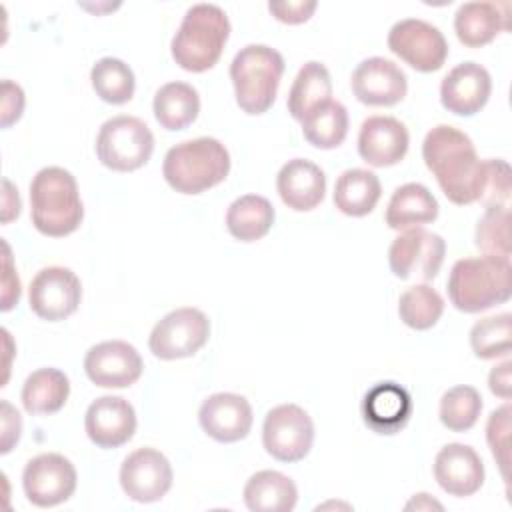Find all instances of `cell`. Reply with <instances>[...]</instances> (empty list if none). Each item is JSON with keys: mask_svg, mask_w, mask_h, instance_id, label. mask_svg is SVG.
<instances>
[{"mask_svg": "<svg viewBox=\"0 0 512 512\" xmlns=\"http://www.w3.org/2000/svg\"><path fill=\"white\" fill-rule=\"evenodd\" d=\"M352 94L366 106H394L408 90V78L404 70L382 56L362 60L350 78Z\"/></svg>", "mask_w": 512, "mask_h": 512, "instance_id": "cell-16", "label": "cell"}, {"mask_svg": "<svg viewBox=\"0 0 512 512\" xmlns=\"http://www.w3.org/2000/svg\"><path fill=\"white\" fill-rule=\"evenodd\" d=\"M140 352L124 340H104L88 348L84 372L100 388H128L142 376Z\"/></svg>", "mask_w": 512, "mask_h": 512, "instance_id": "cell-15", "label": "cell"}, {"mask_svg": "<svg viewBox=\"0 0 512 512\" xmlns=\"http://www.w3.org/2000/svg\"><path fill=\"white\" fill-rule=\"evenodd\" d=\"M20 434H22V418H20L18 410H14L10 402L2 400V446H0V452L8 454L12 450V446L20 440Z\"/></svg>", "mask_w": 512, "mask_h": 512, "instance_id": "cell-42", "label": "cell"}, {"mask_svg": "<svg viewBox=\"0 0 512 512\" xmlns=\"http://www.w3.org/2000/svg\"><path fill=\"white\" fill-rule=\"evenodd\" d=\"M332 96L330 72L322 62H306L288 92V112L294 120H302L310 110L328 102Z\"/></svg>", "mask_w": 512, "mask_h": 512, "instance_id": "cell-31", "label": "cell"}, {"mask_svg": "<svg viewBox=\"0 0 512 512\" xmlns=\"http://www.w3.org/2000/svg\"><path fill=\"white\" fill-rule=\"evenodd\" d=\"M474 244L486 256L510 258V210L508 206L486 208L474 230Z\"/></svg>", "mask_w": 512, "mask_h": 512, "instance_id": "cell-37", "label": "cell"}, {"mask_svg": "<svg viewBox=\"0 0 512 512\" xmlns=\"http://www.w3.org/2000/svg\"><path fill=\"white\" fill-rule=\"evenodd\" d=\"M274 218L276 212L268 198L244 194L228 206L226 228L240 242H256L270 232Z\"/></svg>", "mask_w": 512, "mask_h": 512, "instance_id": "cell-30", "label": "cell"}, {"mask_svg": "<svg viewBox=\"0 0 512 512\" xmlns=\"http://www.w3.org/2000/svg\"><path fill=\"white\" fill-rule=\"evenodd\" d=\"M210 338L208 316L192 306H182L162 316L148 338L150 352L160 360L194 356Z\"/></svg>", "mask_w": 512, "mask_h": 512, "instance_id": "cell-8", "label": "cell"}, {"mask_svg": "<svg viewBox=\"0 0 512 512\" xmlns=\"http://www.w3.org/2000/svg\"><path fill=\"white\" fill-rule=\"evenodd\" d=\"M438 200L420 182H408L398 186L386 206V224L392 230H408L436 220Z\"/></svg>", "mask_w": 512, "mask_h": 512, "instance_id": "cell-25", "label": "cell"}, {"mask_svg": "<svg viewBox=\"0 0 512 512\" xmlns=\"http://www.w3.org/2000/svg\"><path fill=\"white\" fill-rule=\"evenodd\" d=\"M512 362L506 360L498 366H494L488 374V388L494 396L502 398V400H508L510 398V386H512Z\"/></svg>", "mask_w": 512, "mask_h": 512, "instance_id": "cell-44", "label": "cell"}, {"mask_svg": "<svg viewBox=\"0 0 512 512\" xmlns=\"http://www.w3.org/2000/svg\"><path fill=\"white\" fill-rule=\"evenodd\" d=\"M410 508H416V510H432V508H438L442 510V504L436 502L434 498H430V494H414V498L406 504V510Z\"/></svg>", "mask_w": 512, "mask_h": 512, "instance_id": "cell-46", "label": "cell"}, {"mask_svg": "<svg viewBox=\"0 0 512 512\" xmlns=\"http://www.w3.org/2000/svg\"><path fill=\"white\" fill-rule=\"evenodd\" d=\"M84 204L76 178L60 168L46 166L30 182V220L34 228L50 238H62L78 230Z\"/></svg>", "mask_w": 512, "mask_h": 512, "instance_id": "cell-2", "label": "cell"}, {"mask_svg": "<svg viewBox=\"0 0 512 512\" xmlns=\"http://www.w3.org/2000/svg\"><path fill=\"white\" fill-rule=\"evenodd\" d=\"M2 184H4V210H2V222H4V224H8L10 220L18 218L22 204H20L18 190L12 186V182H10L8 178H4V180H2Z\"/></svg>", "mask_w": 512, "mask_h": 512, "instance_id": "cell-45", "label": "cell"}, {"mask_svg": "<svg viewBox=\"0 0 512 512\" xmlns=\"http://www.w3.org/2000/svg\"><path fill=\"white\" fill-rule=\"evenodd\" d=\"M510 166L500 158H486L484 160V186L478 202L486 208L494 206H508L510 200Z\"/></svg>", "mask_w": 512, "mask_h": 512, "instance_id": "cell-39", "label": "cell"}, {"mask_svg": "<svg viewBox=\"0 0 512 512\" xmlns=\"http://www.w3.org/2000/svg\"><path fill=\"white\" fill-rule=\"evenodd\" d=\"M446 256V242L440 234L422 226L398 234L388 248V264L396 278L408 280L418 276L432 280L438 276Z\"/></svg>", "mask_w": 512, "mask_h": 512, "instance_id": "cell-10", "label": "cell"}, {"mask_svg": "<svg viewBox=\"0 0 512 512\" xmlns=\"http://www.w3.org/2000/svg\"><path fill=\"white\" fill-rule=\"evenodd\" d=\"M78 484L74 464L56 452H44L26 462L22 472V488L38 508H52L66 502Z\"/></svg>", "mask_w": 512, "mask_h": 512, "instance_id": "cell-12", "label": "cell"}, {"mask_svg": "<svg viewBox=\"0 0 512 512\" xmlns=\"http://www.w3.org/2000/svg\"><path fill=\"white\" fill-rule=\"evenodd\" d=\"M408 144V130L394 116H370L358 132V154L376 168L398 164L406 156Z\"/></svg>", "mask_w": 512, "mask_h": 512, "instance_id": "cell-21", "label": "cell"}, {"mask_svg": "<svg viewBox=\"0 0 512 512\" xmlns=\"http://www.w3.org/2000/svg\"><path fill=\"white\" fill-rule=\"evenodd\" d=\"M154 152L152 130L136 116L108 118L96 136V156L102 166L114 172L142 168Z\"/></svg>", "mask_w": 512, "mask_h": 512, "instance_id": "cell-7", "label": "cell"}, {"mask_svg": "<svg viewBox=\"0 0 512 512\" xmlns=\"http://www.w3.org/2000/svg\"><path fill=\"white\" fill-rule=\"evenodd\" d=\"M444 312V298L428 284H414L398 298V316L412 330L436 326Z\"/></svg>", "mask_w": 512, "mask_h": 512, "instance_id": "cell-34", "label": "cell"}, {"mask_svg": "<svg viewBox=\"0 0 512 512\" xmlns=\"http://www.w3.org/2000/svg\"><path fill=\"white\" fill-rule=\"evenodd\" d=\"M242 496L252 512H290L298 502V488L278 470H260L246 480Z\"/></svg>", "mask_w": 512, "mask_h": 512, "instance_id": "cell-26", "label": "cell"}, {"mask_svg": "<svg viewBox=\"0 0 512 512\" xmlns=\"http://www.w3.org/2000/svg\"><path fill=\"white\" fill-rule=\"evenodd\" d=\"M302 134L314 148H338L348 134V112L338 100H328L310 110L302 120Z\"/></svg>", "mask_w": 512, "mask_h": 512, "instance_id": "cell-32", "label": "cell"}, {"mask_svg": "<svg viewBox=\"0 0 512 512\" xmlns=\"http://www.w3.org/2000/svg\"><path fill=\"white\" fill-rule=\"evenodd\" d=\"M276 190L288 208L308 212L324 200L326 176L318 164L306 158H292L278 170Z\"/></svg>", "mask_w": 512, "mask_h": 512, "instance_id": "cell-23", "label": "cell"}, {"mask_svg": "<svg viewBox=\"0 0 512 512\" xmlns=\"http://www.w3.org/2000/svg\"><path fill=\"white\" fill-rule=\"evenodd\" d=\"M80 300V278L64 266L42 268L28 286L30 310L48 322H58L74 314Z\"/></svg>", "mask_w": 512, "mask_h": 512, "instance_id": "cell-13", "label": "cell"}, {"mask_svg": "<svg viewBox=\"0 0 512 512\" xmlns=\"http://www.w3.org/2000/svg\"><path fill=\"white\" fill-rule=\"evenodd\" d=\"M510 258L476 256L456 260L448 274V298L456 310L466 314L484 312L504 304L512 294Z\"/></svg>", "mask_w": 512, "mask_h": 512, "instance_id": "cell-3", "label": "cell"}, {"mask_svg": "<svg viewBox=\"0 0 512 512\" xmlns=\"http://www.w3.org/2000/svg\"><path fill=\"white\" fill-rule=\"evenodd\" d=\"M198 422L212 440L232 444L248 436L254 416L252 406L244 396L234 392H216L202 402Z\"/></svg>", "mask_w": 512, "mask_h": 512, "instance_id": "cell-18", "label": "cell"}, {"mask_svg": "<svg viewBox=\"0 0 512 512\" xmlns=\"http://www.w3.org/2000/svg\"><path fill=\"white\" fill-rule=\"evenodd\" d=\"M24 90L12 82L4 80L2 82V128H10L14 122L20 120L24 112Z\"/></svg>", "mask_w": 512, "mask_h": 512, "instance_id": "cell-41", "label": "cell"}, {"mask_svg": "<svg viewBox=\"0 0 512 512\" xmlns=\"http://www.w3.org/2000/svg\"><path fill=\"white\" fill-rule=\"evenodd\" d=\"M482 412V396L474 386L460 384L448 388L438 404L440 422L452 432L470 430Z\"/></svg>", "mask_w": 512, "mask_h": 512, "instance_id": "cell-35", "label": "cell"}, {"mask_svg": "<svg viewBox=\"0 0 512 512\" xmlns=\"http://www.w3.org/2000/svg\"><path fill=\"white\" fill-rule=\"evenodd\" d=\"M412 416V398L408 390L396 382L374 384L362 400L364 424L376 434L400 432Z\"/></svg>", "mask_w": 512, "mask_h": 512, "instance_id": "cell-22", "label": "cell"}, {"mask_svg": "<svg viewBox=\"0 0 512 512\" xmlns=\"http://www.w3.org/2000/svg\"><path fill=\"white\" fill-rule=\"evenodd\" d=\"M506 6L496 2H464L454 14V32L468 48L490 44L502 30H508Z\"/></svg>", "mask_w": 512, "mask_h": 512, "instance_id": "cell-24", "label": "cell"}, {"mask_svg": "<svg viewBox=\"0 0 512 512\" xmlns=\"http://www.w3.org/2000/svg\"><path fill=\"white\" fill-rule=\"evenodd\" d=\"M70 396V380L58 368H38L26 376L20 392L28 414H54L64 408Z\"/></svg>", "mask_w": 512, "mask_h": 512, "instance_id": "cell-29", "label": "cell"}, {"mask_svg": "<svg viewBox=\"0 0 512 512\" xmlns=\"http://www.w3.org/2000/svg\"><path fill=\"white\" fill-rule=\"evenodd\" d=\"M172 480V464L156 448H138L120 466V486L134 502L150 504L162 500L172 488Z\"/></svg>", "mask_w": 512, "mask_h": 512, "instance_id": "cell-14", "label": "cell"}, {"mask_svg": "<svg viewBox=\"0 0 512 512\" xmlns=\"http://www.w3.org/2000/svg\"><path fill=\"white\" fill-rule=\"evenodd\" d=\"M422 158L444 196L458 206L478 202L484 186V160L468 134L450 126H434L422 142Z\"/></svg>", "mask_w": 512, "mask_h": 512, "instance_id": "cell-1", "label": "cell"}, {"mask_svg": "<svg viewBox=\"0 0 512 512\" xmlns=\"http://www.w3.org/2000/svg\"><path fill=\"white\" fill-rule=\"evenodd\" d=\"M136 410L122 396L96 398L84 416V430L92 444L110 450L126 444L136 432Z\"/></svg>", "mask_w": 512, "mask_h": 512, "instance_id": "cell-17", "label": "cell"}, {"mask_svg": "<svg viewBox=\"0 0 512 512\" xmlns=\"http://www.w3.org/2000/svg\"><path fill=\"white\" fill-rule=\"evenodd\" d=\"M510 404L496 408L490 412L486 422V442L490 452L502 472V478H508V464H510Z\"/></svg>", "mask_w": 512, "mask_h": 512, "instance_id": "cell-38", "label": "cell"}, {"mask_svg": "<svg viewBox=\"0 0 512 512\" xmlns=\"http://www.w3.org/2000/svg\"><path fill=\"white\" fill-rule=\"evenodd\" d=\"M228 172L230 152L212 136H200L172 146L162 162L164 180L180 194H202L224 182Z\"/></svg>", "mask_w": 512, "mask_h": 512, "instance_id": "cell-5", "label": "cell"}, {"mask_svg": "<svg viewBox=\"0 0 512 512\" xmlns=\"http://www.w3.org/2000/svg\"><path fill=\"white\" fill-rule=\"evenodd\" d=\"M492 92L490 72L478 62H460L440 84L442 106L456 116H474L480 112Z\"/></svg>", "mask_w": 512, "mask_h": 512, "instance_id": "cell-19", "label": "cell"}, {"mask_svg": "<svg viewBox=\"0 0 512 512\" xmlns=\"http://www.w3.org/2000/svg\"><path fill=\"white\" fill-rule=\"evenodd\" d=\"M230 36V20L216 4H194L186 10L170 42L174 62L186 72H206L222 56Z\"/></svg>", "mask_w": 512, "mask_h": 512, "instance_id": "cell-4", "label": "cell"}, {"mask_svg": "<svg viewBox=\"0 0 512 512\" xmlns=\"http://www.w3.org/2000/svg\"><path fill=\"white\" fill-rule=\"evenodd\" d=\"M2 310H10L14 304H18L20 298V280L18 274L12 268V258H10V248L4 242V278H2Z\"/></svg>", "mask_w": 512, "mask_h": 512, "instance_id": "cell-43", "label": "cell"}, {"mask_svg": "<svg viewBox=\"0 0 512 512\" xmlns=\"http://www.w3.org/2000/svg\"><path fill=\"white\" fill-rule=\"evenodd\" d=\"M284 74V58L266 44H248L230 64L236 104L242 112L258 116L270 110Z\"/></svg>", "mask_w": 512, "mask_h": 512, "instance_id": "cell-6", "label": "cell"}, {"mask_svg": "<svg viewBox=\"0 0 512 512\" xmlns=\"http://www.w3.org/2000/svg\"><path fill=\"white\" fill-rule=\"evenodd\" d=\"M314 442V422L298 404H280L268 410L262 424L264 450L278 462H300Z\"/></svg>", "mask_w": 512, "mask_h": 512, "instance_id": "cell-9", "label": "cell"}, {"mask_svg": "<svg viewBox=\"0 0 512 512\" xmlns=\"http://www.w3.org/2000/svg\"><path fill=\"white\" fill-rule=\"evenodd\" d=\"M156 122L170 132L188 128L200 112V96L188 82H166L152 100Z\"/></svg>", "mask_w": 512, "mask_h": 512, "instance_id": "cell-27", "label": "cell"}, {"mask_svg": "<svg viewBox=\"0 0 512 512\" xmlns=\"http://www.w3.org/2000/svg\"><path fill=\"white\" fill-rule=\"evenodd\" d=\"M382 194L378 176L366 168H348L344 170L334 186V206L352 218L370 214Z\"/></svg>", "mask_w": 512, "mask_h": 512, "instance_id": "cell-28", "label": "cell"}, {"mask_svg": "<svg viewBox=\"0 0 512 512\" xmlns=\"http://www.w3.org/2000/svg\"><path fill=\"white\" fill-rule=\"evenodd\" d=\"M316 6L318 4L314 0H310V2H304V0L290 2L288 0V2H270L268 10L276 20H280L284 24H302L314 14Z\"/></svg>", "mask_w": 512, "mask_h": 512, "instance_id": "cell-40", "label": "cell"}, {"mask_svg": "<svg viewBox=\"0 0 512 512\" xmlns=\"http://www.w3.org/2000/svg\"><path fill=\"white\" fill-rule=\"evenodd\" d=\"M434 480L456 498L476 494L484 484V464L480 454L460 442L442 446L434 458Z\"/></svg>", "mask_w": 512, "mask_h": 512, "instance_id": "cell-20", "label": "cell"}, {"mask_svg": "<svg viewBox=\"0 0 512 512\" xmlns=\"http://www.w3.org/2000/svg\"><path fill=\"white\" fill-rule=\"evenodd\" d=\"M388 48L418 72H436L448 58V42L440 28L420 18L398 20L388 32Z\"/></svg>", "mask_w": 512, "mask_h": 512, "instance_id": "cell-11", "label": "cell"}, {"mask_svg": "<svg viewBox=\"0 0 512 512\" xmlns=\"http://www.w3.org/2000/svg\"><path fill=\"white\" fill-rule=\"evenodd\" d=\"M510 332H512V316L508 312L478 320L470 330L472 352L482 360L508 356Z\"/></svg>", "mask_w": 512, "mask_h": 512, "instance_id": "cell-36", "label": "cell"}, {"mask_svg": "<svg viewBox=\"0 0 512 512\" xmlns=\"http://www.w3.org/2000/svg\"><path fill=\"white\" fill-rule=\"evenodd\" d=\"M90 82L96 96H100V100L108 104H126L128 100H132L136 90V78L132 68L124 60L112 56L96 60L90 70Z\"/></svg>", "mask_w": 512, "mask_h": 512, "instance_id": "cell-33", "label": "cell"}]
</instances>
